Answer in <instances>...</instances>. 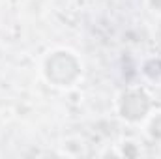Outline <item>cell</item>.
<instances>
[{"instance_id":"cell-2","label":"cell","mask_w":161,"mask_h":159,"mask_svg":"<svg viewBox=\"0 0 161 159\" xmlns=\"http://www.w3.org/2000/svg\"><path fill=\"white\" fill-rule=\"evenodd\" d=\"M144 120H146V133L150 135V139L161 140V111L150 112Z\"/></svg>"},{"instance_id":"cell-3","label":"cell","mask_w":161,"mask_h":159,"mask_svg":"<svg viewBox=\"0 0 161 159\" xmlns=\"http://www.w3.org/2000/svg\"><path fill=\"white\" fill-rule=\"evenodd\" d=\"M146 6L154 15H161V0H146Z\"/></svg>"},{"instance_id":"cell-1","label":"cell","mask_w":161,"mask_h":159,"mask_svg":"<svg viewBox=\"0 0 161 159\" xmlns=\"http://www.w3.org/2000/svg\"><path fill=\"white\" fill-rule=\"evenodd\" d=\"M118 112L127 122H142L150 114V99L144 90L129 88L118 99Z\"/></svg>"}]
</instances>
